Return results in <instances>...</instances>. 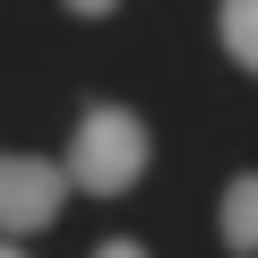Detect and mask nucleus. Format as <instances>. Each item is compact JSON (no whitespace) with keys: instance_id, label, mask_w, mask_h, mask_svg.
<instances>
[{"instance_id":"obj_5","label":"nucleus","mask_w":258,"mask_h":258,"mask_svg":"<svg viewBox=\"0 0 258 258\" xmlns=\"http://www.w3.org/2000/svg\"><path fill=\"white\" fill-rule=\"evenodd\" d=\"M95 258H147V249H138V241H103Z\"/></svg>"},{"instance_id":"obj_1","label":"nucleus","mask_w":258,"mask_h":258,"mask_svg":"<svg viewBox=\"0 0 258 258\" xmlns=\"http://www.w3.org/2000/svg\"><path fill=\"white\" fill-rule=\"evenodd\" d=\"M86 198H120L129 181L147 172V120L129 103H86L78 138H69V164H60Z\"/></svg>"},{"instance_id":"obj_6","label":"nucleus","mask_w":258,"mask_h":258,"mask_svg":"<svg viewBox=\"0 0 258 258\" xmlns=\"http://www.w3.org/2000/svg\"><path fill=\"white\" fill-rule=\"evenodd\" d=\"M69 9H78V18H112V0H69Z\"/></svg>"},{"instance_id":"obj_7","label":"nucleus","mask_w":258,"mask_h":258,"mask_svg":"<svg viewBox=\"0 0 258 258\" xmlns=\"http://www.w3.org/2000/svg\"><path fill=\"white\" fill-rule=\"evenodd\" d=\"M0 258H26V249H18V241H9V232H0Z\"/></svg>"},{"instance_id":"obj_2","label":"nucleus","mask_w":258,"mask_h":258,"mask_svg":"<svg viewBox=\"0 0 258 258\" xmlns=\"http://www.w3.org/2000/svg\"><path fill=\"white\" fill-rule=\"evenodd\" d=\"M60 198H69V172L60 164H43V155H0V232H43L52 215H60Z\"/></svg>"},{"instance_id":"obj_3","label":"nucleus","mask_w":258,"mask_h":258,"mask_svg":"<svg viewBox=\"0 0 258 258\" xmlns=\"http://www.w3.org/2000/svg\"><path fill=\"white\" fill-rule=\"evenodd\" d=\"M215 224H224V249H232V258H258V172H241V181L224 189Z\"/></svg>"},{"instance_id":"obj_4","label":"nucleus","mask_w":258,"mask_h":258,"mask_svg":"<svg viewBox=\"0 0 258 258\" xmlns=\"http://www.w3.org/2000/svg\"><path fill=\"white\" fill-rule=\"evenodd\" d=\"M215 26H224V52L258 78V0H224V9H215Z\"/></svg>"}]
</instances>
